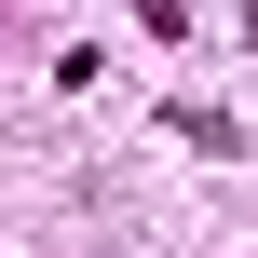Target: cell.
Masks as SVG:
<instances>
[{"label": "cell", "instance_id": "cell-1", "mask_svg": "<svg viewBox=\"0 0 258 258\" xmlns=\"http://www.w3.org/2000/svg\"><path fill=\"white\" fill-rule=\"evenodd\" d=\"M245 41H258V0H245Z\"/></svg>", "mask_w": 258, "mask_h": 258}]
</instances>
